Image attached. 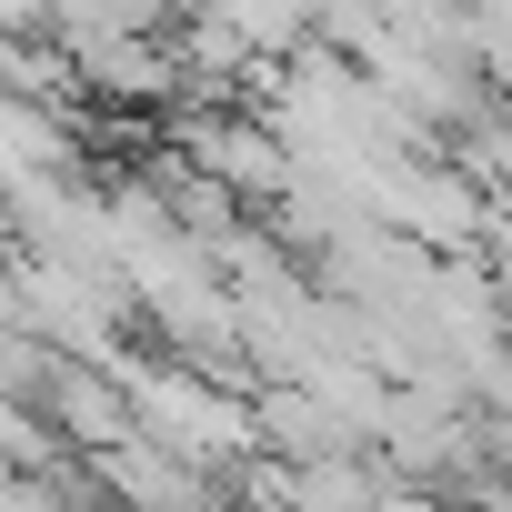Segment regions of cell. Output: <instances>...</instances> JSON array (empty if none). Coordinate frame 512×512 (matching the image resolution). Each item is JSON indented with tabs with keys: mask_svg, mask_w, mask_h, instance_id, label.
<instances>
[{
	"mask_svg": "<svg viewBox=\"0 0 512 512\" xmlns=\"http://www.w3.org/2000/svg\"><path fill=\"white\" fill-rule=\"evenodd\" d=\"M181 151H191V161H201L241 211H272V201L292 191V171H302V161H292V141H282L272 121H251V111H211V121H191V131H181Z\"/></svg>",
	"mask_w": 512,
	"mask_h": 512,
	"instance_id": "obj_1",
	"label": "cell"
},
{
	"mask_svg": "<svg viewBox=\"0 0 512 512\" xmlns=\"http://www.w3.org/2000/svg\"><path fill=\"white\" fill-rule=\"evenodd\" d=\"M31 412L51 422V442H61V452H101V442H121V432H131V382H121V362H71V352H61Z\"/></svg>",
	"mask_w": 512,
	"mask_h": 512,
	"instance_id": "obj_2",
	"label": "cell"
}]
</instances>
